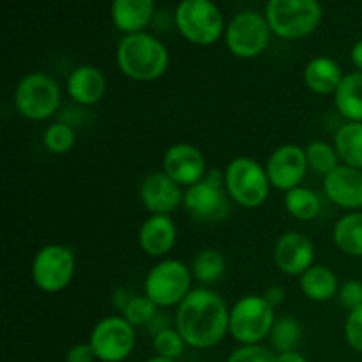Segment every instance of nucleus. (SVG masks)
<instances>
[{"mask_svg": "<svg viewBox=\"0 0 362 362\" xmlns=\"http://www.w3.org/2000/svg\"><path fill=\"white\" fill-rule=\"evenodd\" d=\"M339 303L349 311L362 306V283L357 279H349L339 286Z\"/></svg>", "mask_w": 362, "mask_h": 362, "instance_id": "obj_35", "label": "nucleus"}, {"mask_svg": "<svg viewBox=\"0 0 362 362\" xmlns=\"http://www.w3.org/2000/svg\"><path fill=\"white\" fill-rule=\"evenodd\" d=\"M324 193L329 200L341 209H362V170L339 165L324 177Z\"/></svg>", "mask_w": 362, "mask_h": 362, "instance_id": "obj_17", "label": "nucleus"}, {"mask_svg": "<svg viewBox=\"0 0 362 362\" xmlns=\"http://www.w3.org/2000/svg\"><path fill=\"white\" fill-rule=\"evenodd\" d=\"M265 18L272 34L292 41L317 30L322 21V6L318 0H269Z\"/></svg>", "mask_w": 362, "mask_h": 362, "instance_id": "obj_3", "label": "nucleus"}, {"mask_svg": "<svg viewBox=\"0 0 362 362\" xmlns=\"http://www.w3.org/2000/svg\"><path fill=\"white\" fill-rule=\"evenodd\" d=\"M76 271L74 253L62 244H48L35 253L32 262V279L46 293L62 292L73 281Z\"/></svg>", "mask_w": 362, "mask_h": 362, "instance_id": "obj_10", "label": "nucleus"}, {"mask_svg": "<svg viewBox=\"0 0 362 362\" xmlns=\"http://www.w3.org/2000/svg\"><path fill=\"white\" fill-rule=\"evenodd\" d=\"M334 246L349 257H362V212L354 211L338 219L332 230Z\"/></svg>", "mask_w": 362, "mask_h": 362, "instance_id": "obj_24", "label": "nucleus"}, {"mask_svg": "<svg viewBox=\"0 0 362 362\" xmlns=\"http://www.w3.org/2000/svg\"><path fill=\"white\" fill-rule=\"evenodd\" d=\"M193 278L202 285L218 283L226 272V260L218 250H204L193 260Z\"/></svg>", "mask_w": 362, "mask_h": 362, "instance_id": "obj_27", "label": "nucleus"}, {"mask_svg": "<svg viewBox=\"0 0 362 362\" xmlns=\"http://www.w3.org/2000/svg\"><path fill=\"white\" fill-rule=\"evenodd\" d=\"M308 168L310 165H308L306 151L293 144H286L276 148L269 156L267 165H265L271 186L279 191H285V193L300 186Z\"/></svg>", "mask_w": 362, "mask_h": 362, "instance_id": "obj_13", "label": "nucleus"}, {"mask_svg": "<svg viewBox=\"0 0 362 362\" xmlns=\"http://www.w3.org/2000/svg\"><path fill=\"white\" fill-rule=\"evenodd\" d=\"M60 87L45 73H28L14 88V106L18 113L30 120H46L60 106Z\"/></svg>", "mask_w": 362, "mask_h": 362, "instance_id": "obj_8", "label": "nucleus"}, {"mask_svg": "<svg viewBox=\"0 0 362 362\" xmlns=\"http://www.w3.org/2000/svg\"><path fill=\"white\" fill-rule=\"evenodd\" d=\"M175 329L191 349H212L230 332V310L216 292L194 288L177 306Z\"/></svg>", "mask_w": 362, "mask_h": 362, "instance_id": "obj_1", "label": "nucleus"}, {"mask_svg": "<svg viewBox=\"0 0 362 362\" xmlns=\"http://www.w3.org/2000/svg\"><path fill=\"white\" fill-rule=\"evenodd\" d=\"M156 304L147 296H136L127 299L122 308V317L129 322L133 327L151 324L156 318Z\"/></svg>", "mask_w": 362, "mask_h": 362, "instance_id": "obj_31", "label": "nucleus"}, {"mask_svg": "<svg viewBox=\"0 0 362 362\" xmlns=\"http://www.w3.org/2000/svg\"><path fill=\"white\" fill-rule=\"evenodd\" d=\"M334 105L346 122H362V71L345 74L334 94Z\"/></svg>", "mask_w": 362, "mask_h": 362, "instance_id": "obj_22", "label": "nucleus"}, {"mask_svg": "<svg viewBox=\"0 0 362 362\" xmlns=\"http://www.w3.org/2000/svg\"><path fill=\"white\" fill-rule=\"evenodd\" d=\"M74 141H76L74 129L66 122L52 124L46 127L45 134H42V144L53 154H66L73 148Z\"/></svg>", "mask_w": 362, "mask_h": 362, "instance_id": "obj_30", "label": "nucleus"}, {"mask_svg": "<svg viewBox=\"0 0 362 362\" xmlns=\"http://www.w3.org/2000/svg\"><path fill=\"white\" fill-rule=\"evenodd\" d=\"M267 18L253 11L235 14L226 27V46L237 59H255L262 55L271 42Z\"/></svg>", "mask_w": 362, "mask_h": 362, "instance_id": "obj_11", "label": "nucleus"}, {"mask_svg": "<svg viewBox=\"0 0 362 362\" xmlns=\"http://www.w3.org/2000/svg\"><path fill=\"white\" fill-rule=\"evenodd\" d=\"M95 354L90 343H78L71 346L66 354V362H94Z\"/></svg>", "mask_w": 362, "mask_h": 362, "instance_id": "obj_36", "label": "nucleus"}, {"mask_svg": "<svg viewBox=\"0 0 362 362\" xmlns=\"http://www.w3.org/2000/svg\"><path fill=\"white\" fill-rule=\"evenodd\" d=\"M276 362H308L306 357L297 350H290V352H281L276 356Z\"/></svg>", "mask_w": 362, "mask_h": 362, "instance_id": "obj_38", "label": "nucleus"}, {"mask_svg": "<svg viewBox=\"0 0 362 362\" xmlns=\"http://www.w3.org/2000/svg\"><path fill=\"white\" fill-rule=\"evenodd\" d=\"M230 194L225 186V172L212 170L200 182L187 187L184 207L200 223H219L230 214Z\"/></svg>", "mask_w": 362, "mask_h": 362, "instance_id": "obj_7", "label": "nucleus"}, {"mask_svg": "<svg viewBox=\"0 0 362 362\" xmlns=\"http://www.w3.org/2000/svg\"><path fill=\"white\" fill-rule=\"evenodd\" d=\"M271 341L272 346L281 352H290V350H297V345L303 339V327L300 322L292 317H283L274 322V327L271 331Z\"/></svg>", "mask_w": 362, "mask_h": 362, "instance_id": "obj_28", "label": "nucleus"}, {"mask_svg": "<svg viewBox=\"0 0 362 362\" xmlns=\"http://www.w3.org/2000/svg\"><path fill=\"white\" fill-rule=\"evenodd\" d=\"M343 78L341 66L329 57H315L304 67V83L315 94H336Z\"/></svg>", "mask_w": 362, "mask_h": 362, "instance_id": "obj_21", "label": "nucleus"}, {"mask_svg": "<svg viewBox=\"0 0 362 362\" xmlns=\"http://www.w3.org/2000/svg\"><path fill=\"white\" fill-rule=\"evenodd\" d=\"M345 338L350 349L362 354V306L349 311L345 322Z\"/></svg>", "mask_w": 362, "mask_h": 362, "instance_id": "obj_34", "label": "nucleus"}, {"mask_svg": "<svg viewBox=\"0 0 362 362\" xmlns=\"http://www.w3.org/2000/svg\"><path fill=\"white\" fill-rule=\"evenodd\" d=\"M175 25L184 39L211 46L225 32V18L212 0H182L175 9Z\"/></svg>", "mask_w": 362, "mask_h": 362, "instance_id": "obj_4", "label": "nucleus"}, {"mask_svg": "<svg viewBox=\"0 0 362 362\" xmlns=\"http://www.w3.org/2000/svg\"><path fill=\"white\" fill-rule=\"evenodd\" d=\"M147 362H175L173 359H166V357H161V356H154L152 359H148Z\"/></svg>", "mask_w": 362, "mask_h": 362, "instance_id": "obj_40", "label": "nucleus"}, {"mask_svg": "<svg viewBox=\"0 0 362 362\" xmlns=\"http://www.w3.org/2000/svg\"><path fill=\"white\" fill-rule=\"evenodd\" d=\"M92 350L101 362H122L133 354L136 345L134 327L124 317H106L94 325L90 332Z\"/></svg>", "mask_w": 362, "mask_h": 362, "instance_id": "obj_12", "label": "nucleus"}, {"mask_svg": "<svg viewBox=\"0 0 362 362\" xmlns=\"http://www.w3.org/2000/svg\"><path fill=\"white\" fill-rule=\"evenodd\" d=\"M264 299L271 304L272 308H278L281 306L283 300H285V288L281 286H269L267 290L264 292Z\"/></svg>", "mask_w": 362, "mask_h": 362, "instance_id": "obj_37", "label": "nucleus"}, {"mask_svg": "<svg viewBox=\"0 0 362 362\" xmlns=\"http://www.w3.org/2000/svg\"><path fill=\"white\" fill-rule=\"evenodd\" d=\"M308 165L313 172L320 173V175H329L334 168H338V152L332 145L325 144V141H311L306 148Z\"/></svg>", "mask_w": 362, "mask_h": 362, "instance_id": "obj_29", "label": "nucleus"}, {"mask_svg": "<svg viewBox=\"0 0 362 362\" xmlns=\"http://www.w3.org/2000/svg\"><path fill=\"white\" fill-rule=\"evenodd\" d=\"M106 90V78L95 66H80L67 78V94L74 103L90 106L101 101Z\"/></svg>", "mask_w": 362, "mask_h": 362, "instance_id": "obj_19", "label": "nucleus"}, {"mask_svg": "<svg viewBox=\"0 0 362 362\" xmlns=\"http://www.w3.org/2000/svg\"><path fill=\"white\" fill-rule=\"evenodd\" d=\"M334 148L339 161L362 170V122H346L334 134Z\"/></svg>", "mask_w": 362, "mask_h": 362, "instance_id": "obj_25", "label": "nucleus"}, {"mask_svg": "<svg viewBox=\"0 0 362 362\" xmlns=\"http://www.w3.org/2000/svg\"><path fill=\"white\" fill-rule=\"evenodd\" d=\"M285 209L299 221H311L320 214L322 202L315 191L299 186L285 193Z\"/></svg>", "mask_w": 362, "mask_h": 362, "instance_id": "obj_26", "label": "nucleus"}, {"mask_svg": "<svg viewBox=\"0 0 362 362\" xmlns=\"http://www.w3.org/2000/svg\"><path fill=\"white\" fill-rule=\"evenodd\" d=\"M184 193L180 184L165 172H156L145 177L140 186V200L151 216H170L184 204Z\"/></svg>", "mask_w": 362, "mask_h": 362, "instance_id": "obj_14", "label": "nucleus"}, {"mask_svg": "<svg viewBox=\"0 0 362 362\" xmlns=\"http://www.w3.org/2000/svg\"><path fill=\"white\" fill-rule=\"evenodd\" d=\"M186 349V341L177 329H161L154 336L156 356L166 357V359H179Z\"/></svg>", "mask_w": 362, "mask_h": 362, "instance_id": "obj_32", "label": "nucleus"}, {"mask_svg": "<svg viewBox=\"0 0 362 362\" xmlns=\"http://www.w3.org/2000/svg\"><path fill=\"white\" fill-rule=\"evenodd\" d=\"M205 168L207 165L202 151L189 144L172 145L163 158V172L186 189L207 175Z\"/></svg>", "mask_w": 362, "mask_h": 362, "instance_id": "obj_15", "label": "nucleus"}, {"mask_svg": "<svg viewBox=\"0 0 362 362\" xmlns=\"http://www.w3.org/2000/svg\"><path fill=\"white\" fill-rule=\"evenodd\" d=\"M226 362H276V356L262 345H240L228 356Z\"/></svg>", "mask_w": 362, "mask_h": 362, "instance_id": "obj_33", "label": "nucleus"}, {"mask_svg": "<svg viewBox=\"0 0 362 362\" xmlns=\"http://www.w3.org/2000/svg\"><path fill=\"white\" fill-rule=\"evenodd\" d=\"M225 186L230 198L246 209L262 207L271 193V180L265 166L244 156L226 166Z\"/></svg>", "mask_w": 362, "mask_h": 362, "instance_id": "obj_5", "label": "nucleus"}, {"mask_svg": "<svg viewBox=\"0 0 362 362\" xmlns=\"http://www.w3.org/2000/svg\"><path fill=\"white\" fill-rule=\"evenodd\" d=\"M276 267L288 276H303L315 262V246L300 232H286L274 246Z\"/></svg>", "mask_w": 362, "mask_h": 362, "instance_id": "obj_16", "label": "nucleus"}, {"mask_svg": "<svg viewBox=\"0 0 362 362\" xmlns=\"http://www.w3.org/2000/svg\"><path fill=\"white\" fill-rule=\"evenodd\" d=\"M274 308L264 296H244L230 310V334L240 345H260L274 327Z\"/></svg>", "mask_w": 362, "mask_h": 362, "instance_id": "obj_6", "label": "nucleus"}, {"mask_svg": "<svg viewBox=\"0 0 362 362\" xmlns=\"http://www.w3.org/2000/svg\"><path fill=\"white\" fill-rule=\"evenodd\" d=\"M300 290L304 296L315 303H325L338 296L339 285L334 272L325 265H313L300 276Z\"/></svg>", "mask_w": 362, "mask_h": 362, "instance_id": "obj_23", "label": "nucleus"}, {"mask_svg": "<svg viewBox=\"0 0 362 362\" xmlns=\"http://www.w3.org/2000/svg\"><path fill=\"white\" fill-rule=\"evenodd\" d=\"M193 272L180 260H163L145 278V296L158 308L179 306L191 292Z\"/></svg>", "mask_w": 362, "mask_h": 362, "instance_id": "obj_9", "label": "nucleus"}, {"mask_svg": "<svg viewBox=\"0 0 362 362\" xmlns=\"http://www.w3.org/2000/svg\"><path fill=\"white\" fill-rule=\"evenodd\" d=\"M170 55L166 46L147 32L124 35L117 48V66L133 81H154L166 73Z\"/></svg>", "mask_w": 362, "mask_h": 362, "instance_id": "obj_2", "label": "nucleus"}, {"mask_svg": "<svg viewBox=\"0 0 362 362\" xmlns=\"http://www.w3.org/2000/svg\"><path fill=\"white\" fill-rule=\"evenodd\" d=\"M154 0H112L113 25L124 34H136L151 23Z\"/></svg>", "mask_w": 362, "mask_h": 362, "instance_id": "obj_20", "label": "nucleus"}, {"mask_svg": "<svg viewBox=\"0 0 362 362\" xmlns=\"http://www.w3.org/2000/svg\"><path fill=\"white\" fill-rule=\"evenodd\" d=\"M175 240L177 228L170 216H151L148 219H145L138 232V243L148 257H165L173 250Z\"/></svg>", "mask_w": 362, "mask_h": 362, "instance_id": "obj_18", "label": "nucleus"}, {"mask_svg": "<svg viewBox=\"0 0 362 362\" xmlns=\"http://www.w3.org/2000/svg\"><path fill=\"white\" fill-rule=\"evenodd\" d=\"M350 59H352V64L356 66L357 71H362V39L357 41L356 45L352 46V52H350Z\"/></svg>", "mask_w": 362, "mask_h": 362, "instance_id": "obj_39", "label": "nucleus"}]
</instances>
